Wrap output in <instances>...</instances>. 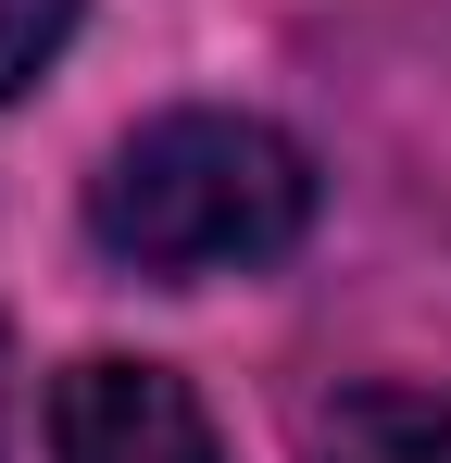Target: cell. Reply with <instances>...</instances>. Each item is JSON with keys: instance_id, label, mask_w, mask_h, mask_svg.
<instances>
[{"instance_id": "obj_4", "label": "cell", "mask_w": 451, "mask_h": 463, "mask_svg": "<svg viewBox=\"0 0 451 463\" xmlns=\"http://www.w3.org/2000/svg\"><path fill=\"white\" fill-rule=\"evenodd\" d=\"M63 25H75V0H0V100L63 51Z\"/></svg>"}, {"instance_id": "obj_3", "label": "cell", "mask_w": 451, "mask_h": 463, "mask_svg": "<svg viewBox=\"0 0 451 463\" xmlns=\"http://www.w3.org/2000/svg\"><path fill=\"white\" fill-rule=\"evenodd\" d=\"M313 463H451L439 388H339L313 413Z\"/></svg>"}, {"instance_id": "obj_1", "label": "cell", "mask_w": 451, "mask_h": 463, "mask_svg": "<svg viewBox=\"0 0 451 463\" xmlns=\"http://www.w3.org/2000/svg\"><path fill=\"white\" fill-rule=\"evenodd\" d=\"M88 226L139 276H251L313 226V163L264 113H163L88 175Z\"/></svg>"}, {"instance_id": "obj_2", "label": "cell", "mask_w": 451, "mask_h": 463, "mask_svg": "<svg viewBox=\"0 0 451 463\" xmlns=\"http://www.w3.org/2000/svg\"><path fill=\"white\" fill-rule=\"evenodd\" d=\"M51 463H226L214 451V413L163 364H75L51 388Z\"/></svg>"}]
</instances>
